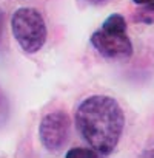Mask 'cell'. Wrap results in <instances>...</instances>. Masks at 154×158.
Here are the masks:
<instances>
[{"label": "cell", "mask_w": 154, "mask_h": 158, "mask_svg": "<svg viewBox=\"0 0 154 158\" xmlns=\"http://www.w3.org/2000/svg\"><path fill=\"white\" fill-rule=\"evenodd\" d=\"M82 2H85V3H88V5H93V6H100V5L108 3L110 0H82Z\"/></svg>", "instance_id": "obj_9"}, {"label": "cell", "mask_w": 154, "mask_h": 158, "mask_svg": "<svg viewBox=\"0 0 154 158\" xmlns=\"http://www.w3.org/2000/svg\"><path fill=\"white\" fill-rule=\"evenodd\" d=\"M71 136V118L62 110L45 115L39 126V138L48 152L62 150Z\"/></svg>", "instance_id": "obj_4"}, {"label": "cell", "mask_w": 154, "mask_h": 158, "mask_svg": "<svg viewBox=\"0 0 154 158\" xmlns=\"http://www.w3.org/2000/svg\"><path fill=\"white\" fill-rule=\"evenodd\" d=\"M74 156H85V158H90V156H100L96 150H93L91 147L85 149V147H74V149H69L66 152V158H74Z\"/></svg>", "instance_id": "obj_6"}, {"label": "cell", "mask_w": 154, "mask_h": 158, "mask_svg": "<svg viewBox=\"0 0 154 158\" xmlns=\"http://www.w3.org/2000/svg\"><path fill=\"white\" fill-rule=\"evenodd\" d=\"M94 50L111 62H125L133 56V42L126 34V20L122 14H111L90 37Z\"/></svg>", "instance_id": "obj_2"}, {"label": "cell", "mask_w": 154, "mask_h": 158, "mask_svg": "<svg viewBox=\"0 0 154 158\" xmlns=\"http://www.w3.org/2000/svg\"><path fill=\"white\" fill-rule=\"evenodd\" d=\"M11 30L17 44L25 53L34 54L42 50L46 42L48 30L43 16L36 8L23 6L13 13Z\"/></svg>", "instance_id": "obj_3"}, {"label": "cell", "mask_w": 154, "mask_h": 158, "mask_svg": "<svg viewBox=\"0 0 154 158\" xmlns=\"http://www.w3.org/2000/svg\"><path fill=\"white\" fill-rule=\"evenodd\" d=\"M8 116H10V104L3 90L0 89V127L8 121Z\"/></svg>", "instance_id": "obj_7"}, {"label": "cell", "mask_w": 154, "mask_h": 158, "mask_svg": "<svg viewBox=\"0 0 154 158\" xmlns=\"http://www.w3.org/2000/svg\"><path fill=\"white\" fill-rule=\"evenodd\" d=\"M74 121L83 141L100 156L111 155L123 133L125 113L108 95H91L75 109Z\"/></svg>", "instance_id": "obj_1"}, {"label": "cell", "mask_w": 154, "mask_h": 158, "mask_svg": "<svg viewBox=\"0 0 154 158\" xmlns=\"http://www.w3.org/2000/svg\"><path fill=\"white\" fill-rule=\"evenodd\" d=\"M133 20L139 22V23H145V25L154 23V8L152 6H140L134 13Z\"/></svg>", "instance_id": "obj_5"}, {"label": "cell", "mask_w": 154, "mask_h": 158, "mask_svg": "<svg viewBox=\"0 0 154 158\" xmlns=\"http://www.w3.org/2000/svg\"><path fill=\"white\" fill-rule=\"evenodd\" d=\"M139 6H152L154 8V0H133Z\"/></svg>", "instance_id": "obj_8"}, {"label": "cell", "mask_w": 154, "mask_h": 158, "mask_svg": "<svg viewBox=\"0 0 154 158\" xmlns=\"http://www.w3.org/2000/svg\"><path fill=\"white\" fill-rule=\"evenodd\" d=\"M3 20H5V14L0 10V40H2V33H3Z\"/></svg>", "instance_id": "obj_10"}]
</instances>
